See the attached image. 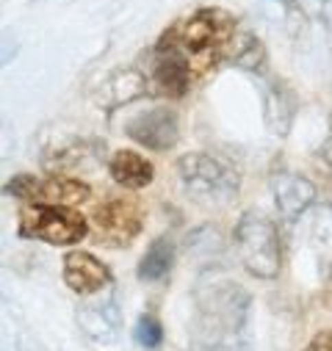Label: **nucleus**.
I'll return each mask as SVG.
<instances>
[{
    "instance_id": "obj_13",
    "label": "nucleus",
    "mask_w": 332,
    "mask_h": 351,
    "mask_svg": "<svg viewBox=\"0 0 332 351\" xmlns=\"http://www.w3.org/2000/svg\"><path fill=\"white\" fill-rule=\"evenodd\" d=\"M108 171H111L114 183L128 189V191H139V189L150 186L152 178H155L152 163L144 155L133 152V149H117L111 163H108Z\"/></svg>"
},
{
    "instance_id": "obj_22",
    "label": "nucleus",
    "mask_w": 332,
    "mask_h": 351,
    "mask_svg": "<svg viewBox=\"0 0 332 351\" xmlns=\"http://www.w3.org/2000/svg\"><path fill=\"white\" fill-rule=\"evenodd\" d=\"M324 160H327L329 169H332V133H329V141L324 144Z\"/></svg>"
},
{
    "instance_id": "obj_14",
    "label": "nucleus",
    "mask_w": 332,
    "mask_h": 351,
    "mask_svg": "<svg viewBox=\"0 0 332 351\" xmlns=\"http://www.w3.org/2000/svg\"><path fill=\"white\" fill-rule=\"evenodd\" d=\"M147 95V80L139 69H119L114 72L97 92V100L100 106L106 108H119V106H128L139 97Z\"/></svg>"
},
{
    "instance_id": "obj_15",
    "label": "nucleus",
    "mask_w": 332,
    "mask_h": 351,
    "mask_svg": "<svg viewBox=\"0 0 332 351\" xmlns=\"http://www.w3.org/2000/svg\"><path fill=\"white\" fill-rule=\"evenodd\" d=\"M294 114H296V97L288 86H283L280 80H272L269 89H266V122L274 133L285 136L291 130V122H294Z\"/></svg>"
},
{
    "instance_id": "obj_9",
    "label": "nucleus",
    "mask_w": 332,
    "mask_h": 351,
    "mask_svg": "<svg viewBox=\"0 0 332 351\" xmlns=\"http://www.w3.org/2000/svg\"><path fill=\"white\" fill-rule=\"evenodd\" d=\"M125 133L144 149L166 152L180 138V119L172 108H147L125 125Z\"/></svg>"
},
{
    "instance_id": "obj_23",
    "label": "nucleus",
    "mask_w": 332,
    "mask_h": 351,
    "mask_svg": "<svg viewBox=\"0 0 332 351\" xmlns=\"http://www.w3.org/2000/svg\"><path fill=\"white\" fill-rule=\"evenodd\" d=\"M327 17H329V28H332V0L327 3Z\"/></svg>"
},
{
    "instance_id": "obj_21",
    "label": "nucleus",
    "mask_w": 332,
    "mask_h": 351,
    "mask_svg": "<svg viewBox=\"0 0 332 351\" xmlns=\"http://www.w3.org/2000/svg\"><path fill=\"white\" fill-rule=\"evenodd\" d=\"M305 351H332V329H321L310 337Z\"/></svg>"
},
{
    "instance_id": "obj_3",
    "label": "nucleus",
    "mask_w": 332,
    "mask_h": 351,
    "mask_svg": "<svg viewBox=\"0 0 332 351\" xmlns=\"http://www.w3.org/2000/svg\"><path fill=\"white\" fill-rule=\"evenodd\" d=\"M241 266L252 274L255 280H277L283 269V243L277 224L258 213V210H246L233 232Z\"/></svg>"
},
{
    "instance_id": "obj_20",
    "label": "nucleus",
    "mask_w": 332,
    "mask_h": 351,
    "mask_svg": "<svg viewBox=\"0 0 332 351\" xmlns=\"http://www.w3.org/2000/svg\"><path fill=\"white\" fill-rule=\"evenodd\" d=\"M133 340H136L141 348H147V351H158L161 343H163V326H161L158 315L141 313V315L136 318V326H133Z\"/></svg>"
},
{
    "instance_id": "obj_18",
    "label": "nucleus",
    "mask_w": 332,
    "mask_h": 351,
    "mask_svg": "<svg viewBox=\"0 0 332 351\" xmlns=\"http://www.w3.org/2000/svg\"><path fill=\"white\" fill-rule=\"evenodd\" d=\"M310 241L318 252V260L324 266V274L332 271V208H318L310 230Z\"/></svg>"
},
{
    "instance_id": "obj_1",
    "label": "nucleus",
    "mask_w": 332,
    "mask_h": 351,
    "mask_svg": "<svg viewBox=\"0 0 332 351\" xmlns=\"http://www.w3.org/2000/svg\"><path fill=\"white\" fill-rule=\"evenodd\" d=\"M252 296L233 280L202 282L197 293V318L191 351H246V321Z\"/></svg>"
},
{
    "instance_id": "obj_6",
    "label": "nucleus",
    "mask_w": 332,
    "mask_h": 351,
    "mask_svg": "<svg viewBox=\"0 0 332 351\" xmlns=\"http://www.w3.org/2000/svg\"><path fill=\"white\" fill-rule=\"evenodd\" d=\"M6 194L25 199L31 205H61L75 208L92 197V189L67 174H47V178H34V174H17L6 183Z\"/></svg>"
},
{
    "instance_id": "obj_12",
    "label": "nucleus",
    "mask_w": 332,
    "mask_h": 351,
    "mask_svg": "<svg viewBox=\"0 0 332 351\" xmlns=\"http://www.w3.org/2000/svg\"><path fill=\"white\" fill-rule=\"evenodd\" d=\"M78 326L80 332L92 337L95 343H114L122 329V313L114 299H106L100 304H89L78 310Z\"/></svg>"
},
{
    "instance_id": "obj_19",
    "label": "nucleus",
    "mask_w": 332,
    "mask_h": 351,
    "mask_svg": "<svg viewBox=\"0 0 332 351\" xmlns=\"http://www.w3.org/2000/svg\"><path fill=\"white\" fill-rule=\"evenodd\" d=\"M222 249V235L216 232V227L205 224V227H197L194 232H189L186 238V252L191 257H211Z\"/></svg>"
},
{
    "instance_id": "obj_16",
    "label": "nucleus",
    "mask_w": 332,
    "mask_h": 351,
    "mask_svg": "<svg viewBox=\"0 0 332 351\" xmlns=\"http://www.w3.org/2000/svg\"><path fill=\"white\" fill-rule=\"evenodd\" d=\"M175 266V243L169 235H161L158 241L150 243V249L144 252V257L139 260V280L141 282H158Z\"/></svg>"
},
{
    "instance_id": "obj_7",
    "label": "nucleus",
    "mask_w": 332,
    "mask_h": 351,
    "mask_svg": "<svg viewBox=\"0 0 332 351\" xmlns=\"http://www.w3.org/2000/svg\"><path fill=\"white\" fill-rule=\"evenodd\" d=\"M141 208L133 199H106L92 213V232L97 243L111 249H125L141 232Z\"/></svg>"
},
{
    "instance_id": "obj_4",
    "label": "nucleus",
    "mask_w": 332,
    "mask_h": 351,
    "mask_svg": "<svg viewBox=\"0 0 332 351\" xmlns=\"http://www.w3.org/2000/svg\"><path fill=\"white\" fill-rule=\"evenodd\" d=\"M178 174L186 194L200 202H230L238 194L235 169L211 152H186L178 160Z\"/></svg>"
},
{
    "instance_id": "obj_10",
    "label": "nucleus",
    "mask_w": 332,
    "mask_h": 351,
    "mask_svg": "<svg viewBox=\"0 0 332 351\" xmlns=\"http://www.w3.org/2000/svg\"><path fill=\"white\" fill-rule=\"evenodd\" d=\"M64 282L78 296H95L114 282L106 263L89 252H69L64 257Z\"/></svg>"
},
{
    "instance_id": "obj_5",
    "label": "nucleus",
    "mask_w": 332,
    "mask_h": 351,
    "mask_svg": "<svg viewBox=\"0 0 332 351\" xmlns=\"http://www.w3.org/2000/svg\"><path fill=\"white\" fill-rule=\"evenodd\" d=\"M20 235L45 241L53 246H72L89 235V221L72 208L28 205L20 213Z\"/></svg>"
},
{
    "instance_id": "obj_8",
    "label": "nucleus",
    "mask_w": 332,
    "mask_h": 351,
    "mask_svg": "<svg viewBox=\"0 0 332 351\" xmlns=\"http://www.w3.org/2000/svg\"><path fill=\"white\" fill-rule=\"evenodd\" d=\"M194 80V66L166 31L152 50V83L163 97H183Z\"/></svg>"
},
{
    "instance_id": "obj_11",
    "label": "nucleus",
    "mask_w": 332,
    "mask_h": 351,
    "mask_svg": "<svg viewBox=\"0 0 332 351\" xmlns=\"http://www.w3.org/2000/svg\"><path fill=\"white\" fill-rule=\"evenodd\" d=\"M272 194H274L280 216L288 224H296L310 210V205L316 202V186L307 178H302V174H296V171L272 174Z\"/></svg>"
},
{
    "instance_id": "obj_2",
    "label": "nucleus",
    "mask_w": 332,
    "mask_h": 351,
    "mask_svg": "<svg viewBox=\"0 0 332 351\" xmlns=\"http://www.w3.org/2000/svg\"><path fill=\"white\" fill-rule=\"evenodd\" d=\"M169 34L178 42V47L186 53V58L191 61L194 77H197L224 58L227 45L235 36V23L222 9H202L191 14L189 20H183L180 25H175Z\"/></svg>"
},
{
    "instance_id": "obj_17",
    "label": "nucleus",
    "mask_w": 332,
    "mask_h": 351,
    "mask_svg": "<svg viewBox=\"0 0 332 351\" xmlns=\"http://www.w3.org/2000/svg\"><path fill=\"white\" fill-rule=\"evenodd\" d=\"M224 58L233 64V66H241V69H249V72H258L263 69L266 64V47L261 45V39L249 31H235L233 42L227 45V53Z\"/></svg>"
}]
</instances>
